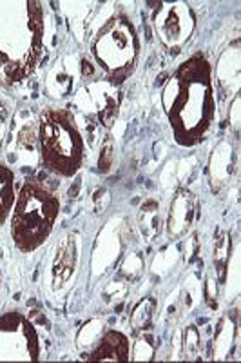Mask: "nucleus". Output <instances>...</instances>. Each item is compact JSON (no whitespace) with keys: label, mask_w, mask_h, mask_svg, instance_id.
Wrapping results in <instances>:
<instances>
[{"label":"nucleus","mask_w":241,"mask_h":363,"mask_svg":"<svg viewBox=\"0 0 241 363\" xmlns=\"http://www.w3.org/2000/svg\"><path fill=\"white\" fill-rule=\"evenodd\" d=\"M162 106L181 147H194L207 138L216 118V96L213 67L201 51L181 62L167 80Z\"/></svg>","instance_id":"1"},{"label":"nucleus","mask_w":241,"mask_h":363,"mask_svg":"<svg viewBox=\"0 0 241 363\" xmlns=\"http://www.w3.org/2000/svg\"><path fill=\"white\" fill-rule=\"evenodd\" d=\"M44 44V9L35 0H0V84L33 73Z\"/></svg>","instance_id":"2"},{"label":"nucleus","mask_w":241,"mask_h":363,"mask_svg":"<svg viewBox=\"0 0 241 363\" xmlns=\"http://www.w3.org/2000/svg\"><path fill=\"white\" fill-rule=\"evenodd\" d=\"M38 144L42 164L50 173L73 178L84 162L82 133L73 113L62 108H45L38 118Z\"/></svg>","instance_id":"3"},{"label":"nucleus","mask_w":241,"mask_h":363,"mask_svg":"<svg viewBox=\"0 0 241 363\" xmlns=\"http://www.w3.org/2000/svg\"><path fill=\"white\" fill-rule=\"evenodd\" d=\"M60 200L40 180H28L18 191L11 216V238L18 251L33 252L50 238Z\"/></svg>","instance_id":"4"},{"label":"nucleus","mask_w":241,"mask_h":363,"mask_svg":"<svg viewBox=\"0 0 241 363\" xmlns=\"http://www.w3.org/2000/svg\"><path fill=\"white\" fill-rule=\"evenodd\" d=\"M140 53V38L125 15H116L99 31L93 55L113 84H122L135 71Z\"/></svg>","instance_id":"5"},{"label":"nucleus","mask_w":241,"mask_h":363,"mask_svg":"<svg viewBox=\"0 0 241 363\" xmlns=\"http://www.w3.org/2000/svg\"><path fill=\"white\" fill-rule=\"evenodd\" d=\"M40 342L33 323L17 311L0 318V362H35Z\"/></svg>","instance_id":"6"},{"label":"nucleus","mask_w":241,"mask_h":363,"mask_svg":"<svg viewBox=\"0 0 241 363\" xmlns=\"http://www.w3.org/2000/svg\"><path fill=\"white\" fill-rule=\"evenodd\" d=\"M152 21L159 42L171 55L180 53L196 28L194 11L185 2H162Z\"/></svg>","instance_id":"7"},{"label":"nucleus","mask_w":241,"mask_h":363,"mask_svg":"<svg viewBox=\"0 0 241 363\" xmlns=\"http://www.w3.org/2000/svg\"><path fill=\"white\" fill-rule=\"evenodd\" d=\"M129 340L118 330H107L100 345L87 356L89 362H127L129 359Z\"/></svg>","instance_id":"8"},{"label":"nucleus","mask_w":241,"mask_h":363,"mask_svg":"<svg viewBox=\"0 0 241 363\" xmlns=\"http://www.w3.org/2000/svg\"><path fill=\"white\" fill-rule=\"evenodd\" d=\"M194 211H196V203L192 194L189 191H178L176 199L172 200L171 215H169V235H184L194 220Z\"/></svg>","instance_id":"9"},{"label":"nucleus","mask_w":241,"mask_h":363,"mask_svg":"<svg viewBox=\"0 0 241 363\" xmlns=\"http://www.w3.org/2000/svg\"><path fill=\"white\" fill-rule=\"evenodd\" d=\"M15 173L0 162V229L15 206Z\"/></svg>","instance_id":"10"},{"label":"nucleus","mask_w":241,"mask_h":363,"mask_svg":"<svg viewBox=\"0 0 241 363\" xmlns=\"http://www.w3.org/2000/svg\"><path fill=\"white\" fill-rule=\"evenodd\" d=\"M152 309H155V300L151 298H145L135 307V311L131 313V322L135 325V329L145 330L149 329L152 320Z\"/></svg>","instance_id":"11"},{"label":"nucleus","mask_w":241,"mask_h":363,"mask_svg":"<svg viewBox=\"0 0 241 363\" xmlns=\"http://www.w3.org/2000/svg\"><path fill=\"white\" fill-rule=\"evenodd\" d=\"M113 160H115V155H113V142L106 140L102 147V155H100V171L107 173L113 167Z\"/></svg>","instance_id":"12"}]
</instances>
